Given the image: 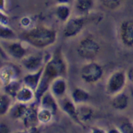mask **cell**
I'll use <instances>...</instances> for the list:
<instances>
[{"label":"cell","mask_w":133,"mask_h":133,"mask_svg":"<svg viewBox=\"0 0 133 133\" xmlns=\"http://www.w3.org/2000/svg\"><path fill=\"white\" fill-rule=\"evenodd\" d=\"M67 69V63L63 57L62 48L59 47L54 51L50 59L44 65L41 80L36 91V99L38 102H39L41 96L48 91L50 85L55 79L66 76Z\"/></svg>","instance_id":"obj_1"},{"label":"cell","mask_w":133,"mask_h":133,"mask_svg":"<svg viewBox=\"0 0 133 133\" xmlns=\"http://www.w3.org/2000/svg\"><path fill=\"white\" fill-rule=\"evenodd\" d=\"M21 37L24 42L32 47L42 50L56 43L57 41V32L56 30L46 26H37L23 32Z\"/></svg>","instance_id":"obj_2"},{"label":"cell","mask_w":133,"mask_h":133,"mask_svg":"<svg viewBox=\"0 0 133 133\" xmlns=\"http://www.w3.org/2000/svg\"><path fill=\"white\" fill-rule=\"evenodd\" d=\"M100 44L92 36H86L79 42L77 53L81 59L88 61L95 60L100 52Z\"/></svg>","instance_id":"obj_3"},{"label":"cell","mask_w":133,"mask_h":133,"mask_svg":"<svg viewBox=\"0 0 133 133\" xmlns=\"http://www.w3.org/2000/svg\"><path fill=\"white\" fill-rule=\"evenodd\" d=\"M128 77L127 73L122 70L114 71L108 77L105 84V92L108 95H115L117 94L122 92L125 88Z\"/></svg>","instance_id":"obj_4"},{"label":"cell","mask_w":133,"mask_h":133,"mask_svg":"<svg viewBox=\"0 0 133 133\" xmlns=\"http://www.w3.org/2000/svg\"><path fill=\"white\" fill-rule=\"evenodd\" d=\"M104 69L100 64L92 60L83 65L81 68V77L88 84H95L102 78Z\"/></svg>","instance_id":"obj_5"},{"label":"cell","mask_w":133,"mask_h":133,"mask_svg":"<svg viewBox=\"0 0 133 133\" xmlns=\"http://www.w3.org/2000/svg\"><path fill=\"white\" fill-rule=\"evenodd\" d=\"M86 25V18L84 16L71 17L64 24L63 34L65 38H74L83 31Z\"/></svg>","instance_id":"obj_6"},{"label":"cell","mask_w":133,"mask_h":133,"mask_svg":"<svg viewBox=\"0 0 133 133\" xmlns=\"http://www.w3.org/2000/svg\"><path fill=\"white\" fill-rule=\"evenodd\" d=\"M1 50L6 53L9 57L14 59L22 60L27 56V50L23 44L17 41H2Z\"/></svg>","instance_id":"obj_7"},{"label":"cell","mask_w":133,"mask_h":133,"mask_svg":"<svg viewBox=\"0 0 133 133\" xmlns=\"http://www.w3.org/2000/svg\"><path fill=\"white\" fill-rule=\"evenodd\" d=\"M119 36L124 46L133 47V20H126L121 24Z\"/></svg>","instance_id":"obj_8"},{"label":"cell","mask_w":133,"mask_h":133,"mask_svg":"<svg viewBox=\"0 0 133 133\" xmlns=\"http://www.w3.org/2000/svg\"><path fill=\"white\" fill-rule=\"evenodd\" d=\"M59 103V107L62 111L64 112L65 114L70 117L73 122H75L76 123L81 125V122L78 117V110H77V104L71 100V98H67V97H63L58 99ZM82 126V125H81Z\"/></svg>","instance_id":"obj_9"},{"label":"cell","mask_w":133,"mask_h":133,"mask_svg":"<svg viewBox=\"0 0 133 133\" xmlns=\"http://www.w3.org/2000/svg\"><path fill=\"white\" fill-rule=\"evenodd\" d=\"M22 67L29 72H34L44 67V59L41 55H27L21 60Z\"/></svg>","instance_id":"obj_10"},{"label":"cell","mask_w":133,"mask_h":133,"mask_svg":"<svg viewBox=\"0 0 133 133\" xmlns=\"http://www.w3.org/2000/svg\"><path fill=\"white\" fill-rule=\"evenodd\" d=\"M18 77V70L10 64L3 65L0 69V81L3 86H5L11 82L16 80Z\"/></svg>","instance_id":"obj_11"},{"label":"cell","mask_w":133,"mask_h":133,"mask_svg":"<svg viewBox=\"0 0 133 133\" xmlns=\"http://www.w3.org/2000/svg\"><path fill=\"white\" fill-rule=\"evenodd\" d=\"M68 85L65 79V77H59L52 82L49 87V91L53 94L57 99H60L65 96L67 92Z\"/></svg>","instance_id":"obj_12"},{"label":"cell","mask_w":133,"mask_h":133,"mask_svg":"<svg viewBox=\"0 0 133 133\" xmlns=\"http://www.w3.org/2000/svg\"><path fill=\"white\" fill-rule=\"evenodd\" d=\"M56 99L57 98L56 96L48 90V92H46V93L41 96L38 103H39V106L50 110V111L56 115L57 113V112H58V110L60 109V107H59V103Z\"/></svg>","instance_id":"obj_13"},{"label":"cell","mask_w":133,"mask_h":133,"mask_svg":"<svg viewBox=\"0 0 133 133\" xmlns=\"http://www.w3.org/2000/svg\"><path fill=\"white\" fill-rule=\"evenodd\" d=\"M22 122L26 128L30 129L31 130L33 128H36L39 123L38 118V108L31 105V103L29 104V108L25 115L22 118Z\"/></svg>","instance_id":"obj_14"},{"label":"cell","mask_w":133,"mask_h":133,"mask_svg":"<svg viewBox=\"0 0 133 133\" xmlns=\"http://www.w3.org/2000/svg\"><path fill=\"white\" fill-rule=\"evenodd\" d=\"M43 69H44V67H42L38 70L34 71V72H30L29 74L24 76L23 79H22L23 85H26V86H29L30 88L33 89L36 92L38 85H39L40 80H41Z\"/></svg>","instance_id":"obj_15"},{"label":"cell","mask_w":133,"mask_h":133,"mask_svg":"<svg viewBox=\"0 0 133 133\" xmlns=\"http://www.w3.org/2000/svg\"><path fill=\"white\" fill-rule=\"evenodd\" d=\"M14 99L18 102H21V103L30 104L36 99V92L33 89L23 85L18 91V93L16 94Z\"/></svg>","instance_id":"obj_16"},{"label":"cell","mask_w":133,"mask_h":133,"mask_svg":"<svg viewBox=\"0 0 133 133\" xmlns=\"http://www.w3.org/2000/svg\"><path fill=\"white\" fill-rule=\"evenodd\" d=\"M129 103H130V98L127 94L123 93V91L112 96L111 105L114 109L117 111H123L127 109V107L129 106Z\"/></svg>","instance_id":"obj_17"},{"label":"cell","mask_w":133,"mask_h":133,"mask_svg":"<svg viewBox=\"0 0 133 133\" xmlns=\"http://www.w3.org/2000/svg\"><path fill=\"white\" fill-rule=\"evenodd\" d=\"M28 108H29V104L17 101L15 103H13V105L11 106L9 112H8V115L10 116L11 119H13V120H22L23 116L25 115Z\"/></svg>","instance_id":"obj_18"},{"label":"cell","mask_w":133,"mask_h":133,"mask_svg":"<svg viewBox=\"0 0 133 133\" xmlns=\"http://www.w3.org/2000/svg\"><path fill=\"white\" fill-rule=\"evenodd\" d=\"M71 100L77 105L87 103L90 100V94L81 87H75L71 92Z\"/></svg>","instance_id":"obj_19"},{"label":"cell","mask_w":133,"mask_h":133,"mask_svg":"<svg viewBox=\"0 0 133 133\" xmlns=\"http://www.w3.org/2000/svg\"><path fill=\"white\" fill-rule=\"evenodd\" d=\"M77 110L78 117H79V120L81 122V125H83V123H85V122L90 120L94 114V110L92 109L90 106L87 105V103L77 105Z\"/></svg>","instance_id":"obj_20"},{"label":"cell","mask_w":133,"mask_h":133,"mask_svg":"<svg viewBox=\"0 0 133 133\" xmlns=\"http://www.w3.org/2000/svg\"><path fill=\"white\" fill-rule=\"evenodd\" d=\"M95 5L94 0H75L74 7L76 11L82 15H88L92 11Z\"/></svg>","instance_id":"obj_21"},{"label":"cell","mask_w":133,"mask_h":133,"mask_svg":"<svg viewBox=\"0 0 133 133\" xmlns=\"http://www.w3.org/2000/svg\"><path fill=\"white\" fill-rule=\"evenodd\" d=\"M71 15V9L69 5H57L55 9V16L60 22L65 24Z\"/></svg>","instance_id":"obj_22"},{"label":"cell","mask_w":133,"mask_h":133,"mask_svg":"<svg viewBox=\"0 0 133 133\" xmlns=\"http://www.w3.org/2000/svg\"><path fill=\"white\" fill-rule=\"evenodd\" d=\"M12 98L13 97H11L6 93L1 94L0 95V115L1 116H5L8 114L10 108L13 105Z\"/></svg>","instance_id":"obj_23"},{"label":"cell","mask_w":133,"mask_h":133,"mask_svg":"<svg viewBox=\"0 0 133 133\" xmlns=\"http://www.w3.org/2000/svg\"><path fill=\"white\" fill-rule=\"evenodd\" d=\"M55 114L50 110L46 108L38 106V122L41 124H48L50 122H52Z\"/></svg>","instance_id":"obj_24"},{"label":"cell","mask_w":133,"mask_h":133,"mask_svg":"<svg viewBox=\"0 0 133 133\" xmlns=\"http://www.w3.org/2000/svg\"><path fill=\"white\" fill-rule=\"evenodd\" d=\"M22 85H23V83H21L18 79H16V80H14L13 82H11L10 84H8V85H6L5 86H4L5 93L9 95L11 97L15 98L16 94L18 93V91H19Z\"/></svg>","instance_id":"obj_25"},{"label":"cell","mask_w":133,"mask_h":133,"mask_svg":"<svg viewBox=\"0 0 133 133\" xmlns=\"http://www.w3.org/2000/svg\"><path fill=\"white\" fill-rule=\"evenodd\" d=\"M0 38L2 41H13L16 39V34L9 25H1L0 26Z\"/></svg>","instance_id":"obj_26"},{"label":"cell","mask_w":133,"mask_h":133,"mask_svg":"<svg viewBox=\"0 0 133 133\" xmlns=\"http://www.w3.org/2000/svg\"><path fill=\"white\" fill-rule=\"evenodd\" d=\"M126 0H99L101 5L110 11H115L123 5Z\"/></svg>","instance_id":"obj_27"},{"label":"cell","mask_w":133,"mask_h":133,"mask_svg":"<svg viewBox=\"0 0 133 133\" xmlns=\"http://www.w3.org/2000/svg\"><path fill=\"white\" fill-rule=\"evenodd\" d=\"M118 129H119L120 132L133 133V123L130 122L129 120H124L122 122H121Z\"/></svg>","instance_id":"obj_28"},{"label":"cell","mask_w":133,"mask_h":133,"mask_svg":"<svg viewBox=\"0 0 133 133\" xmlns=\"http://www.w3.org/2000/svg\"><path fill=\"white\" fill-rule=\"evenodd\" d=\"M0 22L1 25H9V18L5 14V12H1L0 14Z\"/></svg>","instance_id":"obj_29"},{"label":"cell","mask_w":133,"mask_h":133,"mask_svg":"<svg viewBox=\"0 0 133 133\" xmlns=\"http://www.w3.org/2000/svg\"><path fill=\"white\" fill-rule=\"evenodd\" d=\"M20 24H21L22 26H25V27H27V26L30 25V24H31V20H30V18L29 17H22L21 19V21H20Z\"/></svg>","instance_id":"obj_30"},{"label":"cell","mask_w":133,"mask_h":133,"mask_svg":"<svg viewBox=\"0 0 133 133\" xmlns=\"http://www.w3.org/2000/svg\"><path fill=\"white\" fill-rule=\"evenodd\" d=\"M127 77H128V81H130L133 85V67H130L128 70V72H127Z\"/></svg>","instance_id":"obj_31"},{"label":"cell","mask_w":133,"mask_h":133,"mask_svg":"<svg viewBox=\"0 0 133 133\" xmlns=\"http://www.w3.org/2000/svg\"><path fill=\"white\" fill-rule=\"evenodd\" d=\"M73 0H55L57 5H70Z\"/></svg>","instance_id":"obj_32"},{"label":"cell","mask_w":133,"mask_h":133,"mask_svg":"<svg viewBox=\"0 0 133 133\" xmlns=\"http://www.w3.org/2000/svg\"><path fill=\"white\" fill-rule=\"evenodd\" d=\"M92 131L93 132H97V131H100V132H104L105 130H103V129H92Z\"/></svg>","instance_id":"obj_33"}]
</instances>
